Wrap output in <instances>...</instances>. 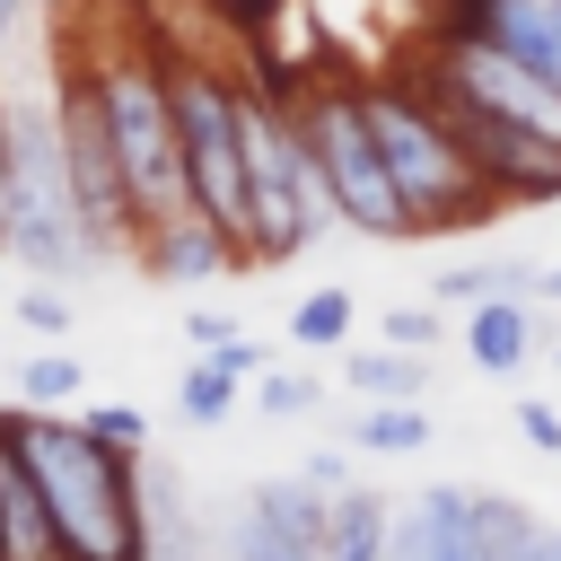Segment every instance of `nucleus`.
<instances>
[{"label":"nucleus","instance_id":"obj_1","mask_svg":"<svg viewBox=\"0 0 561 561\" xmlns=\"http://www.w3.org/2000/svg\"><path fill=\"white\" fill-rule=\"evenodd\" d=\"M0 438L26 456L61 561H149V508H140V456H114L61 412H0Z\"/></svg>","mask_w":561,"mask_h":561},{"label":"nucleus","instance_id":"obj_2","mask_svg":"<svg viewBox=\"0 0 561 561\" xmlns=\"http://www.w3.org/2000/svg\"><path fill=\"white\" fill-rule=\"evenodd\" d=\"M359 114L377 131V158H386L403 210H412V237H456V228H491L500 219L482 167L465 158V140L430 114V96L394 61H359Z\"/></svg>","mask_w":561,"mask_h":561},{"label":"nucleus","instance_id":"obj_3","mask_svg":"<svg viewBox=\"0 0 561 561\" xmlns=\"http://www.w3.org/2000/svg\"><path fill=\"white\" fill-rule=\"evenodd\" d=\"M237 140H245V272L298 263L342 219H333V193H324V175H316V158L298 140L289 96L245 79V70H237Z\"/></svg>","mask_w":561,"mask_h":561},{"label":"nucleus","instance_id":"obj_4","mask_svg":"<svg viewBox=\"0 0 561 561\" xmlns=\"http://www.w3.org/2000/svg\"><path fill=\"white\" fill-rule=\"evenodd\" d=\"M0 254L26 280L105 272V254L79 228L61 149H53V105H35V96H9V123H0Z\"/></svg>","mask_w":561,"mask_h":561},{"label":"nucleus","instance_id":"obj_5","mask_svg":"<svg viewBox=\"0 0 561 561\" xmlns=\"http://www.w3.org/2000/svg\"><path fill=\"white\" fill-rule=\"evenodd\" d=\"M289 114H298V140H307V158H316V175H324V193H333V219H342L351 237L412 245V210H403V193H394V175H386V158H377L368 114H359V61L316 70V79L289 96Z\"/></svg>","mask_w":561,"mask_h":561},{"label":"nucleus","instance_id":"obj_6","mask_svg":"<svg viewBox=\"0 0 561 561\" xmlns=\"http://www.w3.org/2000/svg\"><path fill=\"white\" fill-rule=\"evenodd\" d=\"M53 149H61V175H70V202H79V228L105 263L131 254L140 219H131V184H123V158H114V131H105V96H96V70H88V44L61 26L53 44Z\"/></svg>","mask_w":561,"mask_h":561},{"label":"nucleus","instance_id":"obj_7","mask_svg":"<svg viewBox=\"0 0 561 561\" xmlns=\"http://www.w3.org/2000/svg\"><path fill=\"white\" fill-rule=\"evenodd\" d=\"M421 96H430V114L465 140V158L482 167V184H491V202L500 210H517V202H561V140H535V131H517V123H500V114H482L473 96H456L447 79H430V70H412L403 53H386Z\"/></svg>","mask_w":561,"mask_h":561},{"label":"nucleus","instance_id":"obj_8","mask_svg":"<svg viewBox=\"0 0 561 561\" xmlns=\"http://www.w3.org/2000/svg\"><path fill=\"white\" fill-rule=\"evenodd\" d=\"M394 53H403L412 70H430V79H447L456 96H473L482 114H500V123H517V131H535V140H561V79H535V70L482 53V44H430V35H412V44H394Z\"/></svg>","mask_w":561,"mask_h":561},{"label":"nucleus","instance_id":"obj_9","mask_svg":"<svg viewBox=\"0 0 561 561\" xmlns=\"http://www.w3.org/2000/svg\"><path fill=\"white\" fill-rule=\"evenodd\" d=\"M131 263H140L158 289H202V280H219V272H245V263H237V245H228L210 219H193V210L149 219V228L131 237Z\"/></svg>","mask_w":561,"mask_h":561},{"label":"nucleus","instance_id":"obj_10","mask_svg":"<svg viewBox=\"0 0 561 561\" xmlns=\"http://www.w3.org/2000/svg\"><path fill=\"white\" fill-rule=\"evenodd\" d=\"M535 342H543V307L535 298H482V307H465V359L482 377H517L535 359Z\"/></svg>","mask_w":561,"mask_h":561},{"label":"nucleus","instance_id":"obj_11","mask_svg":"<svg viewBox=\"0 0 561 561\" xmlns=\"http://www.w3.org/2000/svg\"><path fill=\"white\" fill-rule=\"evenodd\" d=\"M0 561H61V535H53V508L26 473V456L0 438Z\"/></svg>","mask_w":561,"mask_h":561},{"label":"nucleus","instance_id":"obj_12","mask_svg":"<svg viewBox=\"0 0 561 561\" xmlns=\"http://www.w3.org/2000/svg\"><path fill=\"white\" fill-rule=\"evenodd\" d=\"M342 386L359 403H421L430 394V351H394V342L342 351Z\"/></svg>","mask_w":561,"mask_h":561},{"label":"nucleus","instance_id":"obj_13","mask_svg":"<svg viewBox=\"0 0 561 561\" xmlns=\"http://www.w3.org/2000/svg\"><path fill=\"white\" fill-rule=\"evenodd\" d=\"M245 508H254L272 535H289L298 552H316V561H324V491H316L307 473H263V482L245 491Z\"/></svg>","mask_w":561,"mask_h":561},{"label":"nucleus","instance_id":"obj_14","mask_svg":"<svg viewBox=\"0 0 561 561\" xmlns=\"http://www.w3.org/2000/svg\"><path fill=\"white\" fill-rule=\"evenodd\" d=\"M386 526H394V500L386 491H333L324 500V561H386Z\"/></svg>","mask_w":561,"mask_h":561},{"label":"nucleus","instance_id":"obj_15","mask_svg":"<svg viewBox=\"0 0 561 561\" xmlns=\"http://www.w3.org/2000/svg\"><path fill=\"white\" fill-rule=\"evenodd\" d=\"M526 289H535V263L491 254V263H456V272H438V280H430V307H438V316H456V307H482V298H526Z\"/></svg>","mask_w":561,"mask_h":561},{"label":"nucleus","instance_id":"obj_16","mask_svg":"<svg viewBox=\"0 0 561 561\" xmlns=\"http://www.w3.org/2000/svg\"><path fill=\"white\" fill-rule=\"evenodd\" d=\"M351 456H421L430 447V412L421 403H359V421L342 430Z\"/></svg>","mask_w":561,"mask_h":561},{"label":"nucleus","instance_id":"obj_17","mask_svg":"<svg viewBox=\"0 0 561 561\" xmlns=\"http://www.w3.org/2000/svg\"><path fill=\"white\" fill-rule=\"evenodd\" d=\"M351 324H359L351 289H307V298L289 307V342H298V351H342Z\"/></svg>","mask_w":561,"mask_h":561},{"label":"nucleus","instance_id":"obj_18","mask_svg":"<svg viewBox=\"0 0 561 561\" xmlns=\"http://www.w3.org/2000/svg\"><path fill=\"white\" fill-rule=\"evenodd\" d=\"M79 386H88V368H79L70 351H35V359H18V403H26V412H61Z\"/></svg>","mask_w":561,"mask_h":561},{"label":"nucleus","instance_id":"obj_19","mask_svg":"<svg viewBox=\"0 0 561 561\" xmlns=\"http://www.w3.org/2000/svg\"><path fill=\"white\" fill-rule=\"evenodd\" d=\"M175 412H184V421H202V430H219V421L237 412V386H228L219 368H202V359H193V368L175 377Z\"/></svg>","mask_w":561,"mask_h":561},{"label":"nucleus","instance_id":"obj_20","mask_svg":"<svg viewBox=\"0 0 561 561\" xmlns=\"http://www.w3.org/2000/svg\"><path fill=\"white\" fill-rule=\"evenodd\" d=\"M79 430H88V438H105L114 456H149V412H140V403H88V412H79Z\"/></svg>","mask_w":561,"mask_h":561},{"label":"nucleus","instance_id":"obj_21","mask_svg":"<svg viewBox=\"0 0 561 561\" xmlns=\"http://www.w3.org/2000/svg\"><path fill=\"white\" fill-rule=\"evenodd\" d=\"M254 403H263L272 421H307V412H324V377H298V368L254 377Z\"/></svg>","mask_w":561,"mask_h":561},{"label":"nucleus","instance_id":"obj_22","mask_svg":"<svg viewBox=\"0 0 561 561\" xmlns=\"http://www.w3.org/2000/svg\"><path fill=\"white\" fill-rule=\"evenodd\" d=\"M228 561H316V552H298L289 535H272L245 500H237V526H228Z\"/></svg>","mask_w":561,"mask_h":561},{"label":"nucleus","instance_id":"obj_23","mask_svg":"<svg viewBox=\"0 0 561 561\" xmlns=\"http://www.w3.org/2000/svg\"><path fill=\"white\" fill-rule=\"evenodd\" d=\"M9 316H18L26 333H44V342H61V333H70V298H61L53 280H26V289L9 298Z\"/></svg>","mask_w":561,"mask_h":561},{"label":"nucleus","instance_id":"obj_24","mask_svg":"<svg viewBox=\"0 0 561 561\" xmlns=\"http://www.w3.org/2000/svg\"><path fill=\"white\" fill-rule=\"evenodd\" d=\"M438 333H447V316L421 298V307H386V324H377V342H394V351H438Z\"/></svg>","mask_w":561,"mask_h":561},{"label":"nucleus","instance_id":"obj_25","mask_svg":"<svg viewBox=\"0 0 561 561\" xmlns=\"http://www.w3.org/2000/svg\"><path fill=\"white\" fill-rule=\"evenodd\" d=\"M263 359H272V351H263L254 333H228V342H210V359H202V368H219L228 386H254V377H263Z\"/></svg>","mask_w":561,"mask_h":561},{"label":"nucleus","instance_id":"obj_26","mask_svg":"<svg viewBox=\"0 0 561 561\" xmlns=\"http://www.w3.org/2000/svg\"><path fill=\"white\" fill-rule=\"evenodd\" d=\"M517 438L543 447V456H561V412H552L543 394H517Z\"/></svg>","mask_w":561,"mask_h":561},{"label":"nucleus","instance_id":"obj_27","mask_svg":"<svg viewBox=\"0 0 561 561\" xmlns=\"http://www.w3.org/2000/svg\"><path fill=\"white\" fill-rule=\"evenodd\" d=\"M298 473L333 500V491H351V447H307V456H298Z\"/></svg>","mask_w":561,"mask_h":561},{"label":"nucleus","instance_id":"obj_28","mask_svg":"<svg viewBox=\"0 0 561 561\" xmlns=\"http://www.w3.org/2000/svg\"><path fill=\"white\" fill-rule=\"evenodd\" d=\"M202 9H210V26H219V35L237 44V35H245V26H254V18L272 9V0H202Z\"/></svg>","mask_w":561,"mask_h":561},{"label":"nucleus","instance_id":"obj_29","mask_svg":"<svg viewBox=\"0 0 561 561\" xmlns=\"http://www.w3.org/2000/svg\"><path fill=\"white\" fill-rule=\"evenodd\" d=\"M184 333L210 351V342H228V333H237V316H228V307H193V316H184Z\"/></svg>","mask_w":561,"mask_h":561},{"label":"nucleus","instance_id":"obj_30","mask_svg":"<svg viewBox=\"0 0 561 561\" xmlns=\"http://www.w3.org/2000/svg\"><path fill=\"white\" fill-rule=\"evenodd\" d=\"M526 561H561V526H543V517H535V535H526Z\"/></svg>","mask_w":561,"mask_h":561},{"label":"nucleus","instance_id":"obj_31","mask_svg":"<svg viewBox=\"0 0 561 561\" xmlns=\"http://www.w3.org/2000/svg\"><path fill=\"white\" fill-rule=\"evenodd\" d=\"M535 298H543V307H561V263H543V272H535Z\"/></svg>","mask_w":561,"mask_h":561},{"label":"nucleus","instance_id":"obj_32","mask_svg":"<svg viewBox=\"0 0 561 561\" xmlns=\"http://www.w3.org/2000/svg\"><path fill=\"white\" fill-rule=\"evenodd\" d=\"M26 26V0H0V53H9V35Z\"/></svg>","mask_w":561,"mask_h":561},{"label":"nucleus","instance_id":"obj_33","mask_svg":"<svg viewBox=\"0 0 561 561\" xmlns=\"http://www.w3.org/2000/svg\"><path fill=\"white\" fill-rule=\"evenodd\" d=\"M543 26H552V53H561V0H543Z\"/></svg>","mask_w":561,"mask_h":561},{"label":"nucleus","instance_id":"obj_34","mask_svg":"<svg viewBox=\"0 0 561 561\" xmlns=\"http://www.w3.org/2000/svg\"><path fill=\"white\" fill-rule=\"evenodd\" d=\"M0 123H9V96H0Z\"/></svg>","mask_w":561,"mask_h":561},{"label":"nucleus","instance_id":"obj_35","mask_svg":"<svg viewBox=\"0 0 561 561\" xmlns=\"http://www.w3.org/2000/svg\"><path fill=\"white\" fill-rule=\"evenodd\" d=\"M552 368H561V351H552Z\"/></svg>","mask_w":561,"mask_h":561}]
</instances>
